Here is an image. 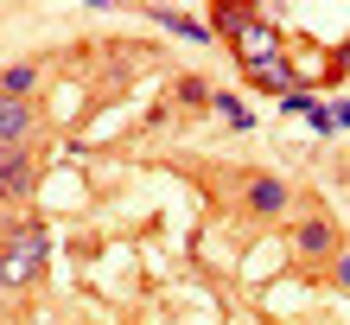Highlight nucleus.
<instances>
[{
    "label": "nucleus",
    "mask_w": 350,
    "mask_h": 325,
    "mask_svg": "<svg viewBox=\"0 0 350 325\" xmlns=\"http://www.w3.org/2000/svg\"><path fill=\"white\" fill-rule=\"evenodd\" d=\"M38 261H45V236L32 230V236H19V242H13V255H7V261H0V281H7V287H19V281H32V274H38Z\"/></svg>",
    "instance_id": "7ed1b4c3"
},
{
    "label": "nucleus",
    "mask_w": 350,
    "mask_h": 325,
    "mask_svg": "<svg viewBox=\"0 0 350 325\" xmlns=\"http://www.w3.org/2000/svg\"><path fill=\"white\" fill-rule=\"evenodd\" d=\"M153 19H159V26H172V32H185V38H198V45H211V32H204L198 19H185V13H172V7H159Z\"/></svg>",
    "instance_id": "1a4fd4ad"
},
{
    "label": "nucleus",
    "mask_w": 350,
    "mask_h": 325,
    "mask_svg": "<svg viewBox=\"0 0 350 325\" xmlns=\"http://www.w3.org/2000/svg\"><path fill=\"white\" fill-rule=\"evenodd\" d=\"M242 205H249V217H286V205H293V192H286L280 179L255 172V179H242Z\"/></svg>",
    "instance_id": "f03ea898"
},
{
    "label": "nucleus",
    "mask_w": 350,
    "mask_h": 325,
    "mask_svg": "<svg viewBox=\"0 0 350 325\" xmlns=\"http://www.w3.org/2000/svg\"><path fill=\"white\" fill-rule=\"evenodd\" d=\"M211 103H217V115H223V121H236V128H249V121H255V115H249V103H242V96H230V90L211 96Z\"/></svg>",
    "instance_id": "9d476101"
},
{
    "label": "nucleus",
    "mask_w": 350,
    "mask_h": 325,
    "mask_svg": "<svg viewBox=\"0 0 350 325\" xmlns=\"http://www.w3.org/2000/svg\"><path fill=\"white\" fill-rule=\"evenodd\" d=\"M32 90H38V64H7L0 70V96H26L32 103Z\"/></svg>",
    "instance_id": "0eeeda50"
},
{
    "label": "nucleus",
    "mask_w": 350,
    "mask_h": 325,
    "mask_svg": "<svg viewBox=\"0 0 350 325\" xmlns=\"http://www.w3.org/2000/svg\"><path fill=\"white\" fill-rule=\"evenodd\" d=\"M332 115H338V128H350V103H344V109H332Z\"/></svg>",
    "instance_id": "ddd939ff"
},
{
    "label": "nucleus",
    "mask_w": 350,
    "mask_h": 325,
    "mask_svg": "<svg viewBox=\"0 0 350 325\" xmlns=\"http://www.w3.org/2000/svg\"><path fill=\"white\" fill-rule=\"evenodd\" d=\"M32 179H38V166H32L26 140H19V147H0V205H19V198L32 192Z\"/></svg>",
    "instance_id": "f257e3e1"
},
{
    "label": "nucleus",
    "mask_w": 350,
    "mask_h": 325,
    "mask_svg": "<svg viewBox=\"0 0 350 325\" xmlns=\"http://www.w3.org/2000/svg\"><path fill=\"white\" fill-rule=\"evenodd\" d=\"M249 83H255V90H286V96H293V70H286L280 57H261V64H249Z\"/></svg>",
    "instance_id": "423d86ee"
},
{
    "label": "nucleus",
    "mask_w": 350,
    "mask_h": 325,
    "mask_svg": "<svg viewBox=\"0 0 350 325\" xmlns=\"http://www.w3.org/2000/svg\"><path fill=\"white\" fill-rule=\"evenodd\" d=\"M32 103H26V96H0V147H19V140H26L32 134Z\"/></svg>",
    "instance_id": "39448f33"
},
{
    "label": "nucleus",
    "mask_w": 350,
    "mask_h": 325,
    "mask_svg": "<svg viewBox=\"0 0 350 325\" xmlns=\"http://www.w3.org/2000/svg\"><path fill=\"white\" fill-rule=\"evenodd\" d=\"M332 281H338V287H350V249H344V255L332 261Z\"/></svg>",
    "instance_id": "9b49d317"
},
{
    "label": "nucleus",
    "mask_w": 350,
    "mask_h": 325,
    "mask_svg": "<svg viewBox=\"0 0 350 325\" xmlns=\"http://www.w3.org/2000/svg\"><path fill=\"white\" fill-rule=\"evenodd\" d=\"M338 70H350V45H344V51L332 57V77H338Z\"/></svg>",
    "instance_id": "f8f14e48"
},
{
    "label": "nucleus",
    "mask_w": 350,
    "mask_h": 325,
    "mask_svg": "<svg viewBox=\"0 0 350 325\" xmlns=\"http://www.w3.org/2000/svg\"><path fill=\"white\" fill-rule=\"evenodd\" d=\"M293 249H299L306 261H325V255L338 261V230H332V223H325V217H306L299 230H293Z\"/></svg>",
    "instance_id": "20e7f679"
},
{
    "label": "nucleus",
    "mask_w": 350,
    "mask_h": 325,
    "mask_svg": "<svg viewBox=\"0 0 350 325\" xmlns=\"http://www.w3.org/2000/svg\"><path fill=\"white\" fill-rule=\"evenodd\" d=\"M172 96H178V109H204L211 103V83H204V77H178Z\"/></svg>",
    "instance_id": "6e6552de"
}]
</instances>
